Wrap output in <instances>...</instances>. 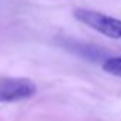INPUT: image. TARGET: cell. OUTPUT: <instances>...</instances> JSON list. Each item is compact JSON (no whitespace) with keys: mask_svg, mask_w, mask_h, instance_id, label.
<instances>
[{"mask_svg":"<svg viewBox=\"0 0 121 121\" xmlns=\"http://www.w3.org/2000/svg\"><path fill=\"white\" fill-rule=\"evenodd\" d=\"M74 17L77 22L86 24L87 27L95 30L97 33L114 39V40H121V19H117L114 16L90 10V9H76L73 12Z\"/></svg>","mask_w":121,"mask_h":121,"instance_id":"1","label":"cell"},{"mask_svg":"<svg viewBox=\"0 0 121 121\" xmlns=\"http://www.w3.org/2000/svg\"><path fill=\"white\" fill-rule=\"evenodd\" d=\"M37 86L30 78L0 77V103H13L30 98L36 94Z\"/></svg>","mask_w":121,"mask_h":121,"instance_id":"2","label":"cell"},{"mask_svg":"<svg viewBox=\"0 0 121 121\" xmlns=\"http://www.w3.org/2000/svg\"><path fill=\"white\" fill-rule=\"evenodd\" d=\"M103 70L111 76L121 77V57H110L103 63Z\"/></svg>","mask_w":121,"mask_h":121,"instance_id":"3","label":"cell"}]
</instances>
